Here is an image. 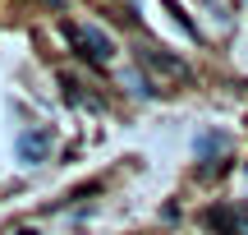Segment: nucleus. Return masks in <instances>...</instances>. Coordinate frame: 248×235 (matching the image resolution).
Instances as JSON below:
<instances>
[{"mask_svg": "<svg viewBox=\"0 0 248 235\" xmlns=\"http://www.w3.org/2000/svg\"><path fill=\"white\" fill-rule=\"evenodd\" d=\"M202 226H212L216 235H234V208L230 203H212L202 212Z\"/></svg>", "mask_w": 248, "mask_h": 235, "instance_id": "obj_4", "label": "nucleus"}, {"mask_svg": "<svg viewBox=\"0 0 248 235\" xmlns=\"http://www.w3.org/2000/svg\"><path fill=\"white\" fill-rule=\"evenodd\" d=\"M46 152H51V129H23V134H18V157H23L28 166L46 162Z\"/></svg>", "mask_w": 248, "mask_h": 235, "instance_id": "obj_3", "label": "nucleus"}, {"mask_svg": "<svg viewBox=\"0 0 248 235\" xmlns=\"http://www.w3.org/2000/svg\"><path fill=\"white\" fill-rule=\"evenodd\" d=\"M138 65L147 69L152 83H161V88H184V83H193V69H188L184 60H175V55H166V51H147V46H142Z\"/></svg>", "mask_w": 248, "mask_h": 235, "instance_id": "obj_1", "label": "nucleus"}, {"mask_svg": "<svg viewBox=\"0 0 248 235\" xmlns=\"http://www.w3.org/2000/svg\"><path fill=\"white\" fill-rule=\"evenodd\" d=\"M64 37H69L74 51H78L83 60H92V65H110V55H115L110 37L101 33V28H92V23H64Z\"/></svg>", "mask_w": 248, "mask_h": 235, "instance_id": "obj_2", "label": "nucleus"}, {"mask_svg": "<svg viewBox=\"0 0 248 235\" xmlns=\"http://www.w3.org/2000/svg\"><path fill=\"white\" fill-rule=\"evenodd\" d=\"M216 148H225V134H207V138H198V157H202V152H216Z\"/></svg>", "mask_w": 248, "mask_h": 235, "instance_id": "obj_5", "label": "nucleus"}, {"mask_svg": "<svg viewBox=\"0 0 248 235\" xmlns=\"http://www.w3.org/2000/svg\"><path fill=\"white\" fill-rule=\"evenodd\" d=\"M234 235H248V208H234Z\"/></svg>", "mask_w": 248, "mask_h": 235, "instance_id": "obj_6", "label": "nucleus"}]
</instances>
